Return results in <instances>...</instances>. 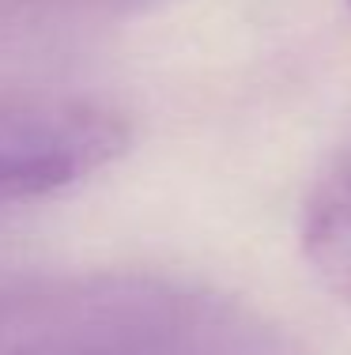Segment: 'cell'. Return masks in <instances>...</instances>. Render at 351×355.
Masks as SVG:
<instances>
[{
	"label": "cell",
	"instance_id": "obj_1",
	"mask_svg": "<svg viewBox=\"0 0 351 355\" xmlns=\"http://www.w3.org/2000/svg\"><path fill=\"white\" fill-rule=\"evenodd\" d=\"M125 148V117L95 98L0 91V208L69 189Z\"/></svg>",
	"mask_w": 351,
	"mask_h": 355
},
{
	"label": "cell",
	"instance_id": "obj_2",
	"mask_svg": "<svg viewBox=\"0 0 351 355\" xmlns=\"http://www.w3.org/2000/svg\"><path fill=\"white\" fill-rule=\"evenodd\" d=\"M303 250L321 284L351 302V155L317 185L303 223Z\"/></svg>",
	"mask_w": 351,
	"mask_h": 355
}]
</instances>
